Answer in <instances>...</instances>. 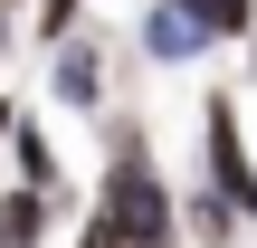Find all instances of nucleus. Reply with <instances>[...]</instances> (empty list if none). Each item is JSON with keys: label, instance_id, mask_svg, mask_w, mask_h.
<instances>
[{"label": "nucleus", "instance_id": "f257e3e1", "mask_svg": "<svg viewBox=\"0 0 257 248\" xmlns=\"http://www.w3.org/2000/svg\"><path fill=\"white\" fill-rule=\"evenodd\" d=\"M105 210L134 229V248H162V239H172V191L143 172V153H134V143H124V162H114V182H105Z\"/></svg>", "mask_w": 257, "mask_h": 248}, {"label": "nucleus", "instance_id": "f03ea898", "mask_svg": "<svg viewBox=\"0 0 257 248\" xmlns=\"http://www.w3.org/2000/svg\"><path fill=\"white\" fill-rule=\"evenodd\" d=\"M210 182L238 201V220H257V162L238 153V105L229 96H210Z\"/></svg>", "mask_w": 257, "mask_h": 248}, {"label": "nucleus", "instance_id": "7ed1b4c3", "mask_svg": "<svg viewBox=\"0 0 257 248\" xmlns=\"http://www.w3.org/2000/svg\"><path fill=\"white\" fill-rule=\"evenodd\" d=\"M191 38H210V29H200V19H191V10H181V0H172V10H153V19H143V48H153V57H181V48H191Z\"/></svg>", "mask_w": 257, "mask_h": 248}, {"label": "nucleus", "instance_id": "20e7f679", "mask_svg": "<svg viewBox=\"0 0 257 248\" xmlns=\"http://www.w3.org/2000/svg\"><path fill=\"white\" fill-rule=\"evenodd\" d=\"M38 229H48L38 191H10V201H0V248H38Z\"/></svg>", "mask_w": 257, "mask_h": 248}, {"label": "nucleus", "instance_id": "39448f33", "mask_svg": "<svg viewBox=\"0 0 257 248\" xmlns=\"http://www.w3.org/2000/svg\"><path fill=\"white\" fill-rule=\"evenodd\" d=\"M210 38H238V29H257V0H181Z\"/></svg>", "mask_w": 257, "mask_h": 248}, {"label": "nucleus", "instance_id": "423d86ee", "mask_svg": "<svg viewBox=\"0 0 257 248\" xmlns=\"http://www.w3.org/2000/svg\"><path fill=\"white\" fill-rule=\"evenodd\" d=\"M95 86H105L95 57H86V48H57V96H67V105H95Z\"/></svg>", "mask_w": 257, "mask_h": 248}, {"label": "nucleus", "instance_id": "0eeeda50", "mask_svg": "<svg viewBox=\"0 0 257 248\" xmlns=\"http://www.w3.org/2000/svg\"><path fill=\"white\" fill-rule=\"evenodd\" d=\"M0 134H10V105H0Z\"/></svg>", "mask_w": 257, "mask_h": 248}, {"label": "nucleus", "instance_id": "6e6552de", "mask_svg": "<svg viewBox=\"0 0 257 248\" xmlns=\"http://www.w3.org/2000/svg\"><path fill=\"white\" fill-rule=\"evenodd\" d=\"M248 67H257V48H248Z\"/></svg>", "mask_w": 257, "mask_h": 248}]
</instances>
